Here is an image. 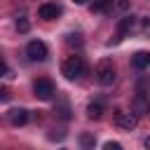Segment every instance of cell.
Instances as JSON below:
<instances>
[{
  "label": "cell",
  "mask_w": 150,
  "mask_h": 150,
  "mask_svg": "<svg viewBox=\"0 0 150 150\" xmlns=\"http://www.w3.org/2000/svg\"><path fill=\"white\" fill-rule=\"evenodd\" d=\"M94 75H96L98 84H103V87L112 84V80H115V63H112V59H101L96 63V68H94Z\"/></svg>",
  "instance_id": "1"
},
{
  "label": "cell",
  "mask_w": 150,
  "mask_h": 150,
  "mask_svg": "<svg viewBox=\"0 0 150 150\" xmlns=\"http://www.w3.org/2000/svg\"><path fill=\"white\" fill-rule=\"evenodd\" d=\"M61 73H63L68 80L82 77V73H84V61H82V56H68V59L63 61V66H61Z\"/></svg>",
  "instance_id": "2"
},
{
  "label": "cell",
  "mask_w": 150,
  "mask_h": 150,
  "mask_svg": "<svg viewBox=\"0 0 150 150\" xmlns=\"http://www.w3.org/2000/svg\"><path fill=\"white\" fill-rule=\"evenodd\" d=\"M33 94H35V98H40V101H52V96L56 94L54 82H52L49 77L35 80V82H33Z\"/></svg>",
  "instance_id": "3"
},
{
  "label": "cell",
  "mask_w": 150,
  "mask_h": 150,
  "mask_svg": "<svg viewBox=\"0 0 150 150\" xmlns=\"http://www.w3.org/2000/svg\"><path fill=\"white\" fill-rule=\"evenodd\" d=\"M112 122L120 127V129H134L136 124H138V117H136V112H127V110H122V108H117L115 112H112Z\"/></svg>",
  "instance_id": "4"
},
{
  "label": "cell",
  "mask_w": 150,
  "mask_h": 150,
  "mask_svg": "<svg viewBox=\"0 0 150 150\" xmlns=\"http://www.w3.org/2000/svg\"><path fill=\"white\" fill-rule=\"evenodd\" d=\"M47 45L42 42V40H30L28 45H26V56L30 59V61H45L47 59Z\"/></svg>",
  "instance_id": "5"
},
{
  "label": "cell",
  "mask_w": 150,
  "mask_h": 150,
  "mask_svg": "<svg viewBox=\"0 0 150 150\" xmlns=\"http://www.w3.org/2000/svg\"><path fill=\"white\" fill-rule=\"evenodd\" d=\"M59 14H61V7H59L56 2H42V5L38 7V16L45 19V21H52V19H56Z\"/></svg>",
  "instance_id": "6"
},
{
  "label": "cell",
  "mask_w": 150,
  "mask_h": 150,
  "mask_svg": "<svg viewBox=\"0 0 150 150\" xmlns=\"http://www.w3.org/2000/svg\"><path fill=\"white\" fill-rule=\"evenodd\" d=\"M7 117H9V122H12L14 127H23V124L28 122V110H26V108H12V110L7 112Z\"/></svg>",
  "instance_id": "7"
},
{
  "label": "cell",
  "mask_w": 150,
  "mask_h": 150,
  "mask_svg": "<svg viewBox=\"0 0 150 150\" xmlns=\"http://www.w3.org/2000/svg\"><path fill=\"white\" fill-rule=\"evenodd\" d=\"M131 66H134L136 70H145V68L150 66V52H145V49L136 52V54L131 56Z\"/></svg>",
  "instance_id": "8"
},
{
  "label": "cell",
  "mask_w": 150,
  "mask_h": 150,
  "mask_svg": "<svg viewBox=\"0 0 150 150\" xmlns=\"http://www.w3.org/2000/svg\"><path fill=\"white\" fill-rule=\"evenodd\" d=\"M131 26H134V19H131V16H124V19L117 23V35H115L110 42H120V40H122V38H124V35L131 30Z\"/></svg>",
  "instance_id": "9"
},
{
  "label": "cell",
  "mask_w": 150,
  "mask_h": 150,
  "mask_svg": "<svg viewBox=\"0 0 150 150\" xmlns=\"http://www.w3.org/2000/svg\"><path fill=\"white\" fill-rule=\"evenodd\" d=\"M112 7H115L112 0H94V2H91V12H96V14H105V12H110Z\"/></svg>",
  "instance_id": "10"
},
{
  "label": "cell",
  "mask_w": 150,
  "mask_h": 150,
  "mask_svg": "<svg viewBox=\"0 0 150 150\" xmlns=\"http://www.w3.org/2000/svg\"><path fill=\"white\" fill-rule=\"evenodd\" d=\"M134 110H136V115H141V112H150V103L145 101V96H136V101H134Z\"/></svg>",
  "instance_id": "11"
},
{
  "label": "cell",
  "mask_w": 150,
  "mask_h": 150,
  "mask_svg": "<svg viewBox=\"0 0 150 150\" xmlns=\"http://www.w3.org/2000/svg\"><path fill=\"white\" fill-rule=\"evenodd\" d=\"M87 115H89L91 120H98V117L103 115V105H101V103H89V105H87Z\"/></svg>",
  "instance_id": "12"
},
{
  "label": "cell",
  "mask_w": 150,
  "mask_h": 150,
  "mask_svg": "<svg viewBox=\"0 0 150 150\" xmlns=\"http://www.w3.org/2000/svg\"><path fill=\"white\" fill-rule=\"evenodd\" d=\"M80 145H82L84 150H91V148L96 145V138H94L91 134H80Z\"/></svg>",
  "instance_id": "13"
},
{
  "label": "cell",
  "mask_w": 150,
  "mask_h": 150,
  "mask_svg": "<svg viewBox=\"0 0 150 150\" xmlns=\"http://www.w3.org/2000/svg\"><path fill=\"white\" fill-rule=\"evenodd\" d=\"M148 89H150V77H141V80L136 82V94L145 96V94H148Z\"/></svg>",
  "instance_id": "14"
},
{
  "label": "cell",
  "mask_w": 150,
  "mask_h": 150,
  "mask_svg": "<svg viewBox=\"0 0 150 150\" xmlns=\"http://www.w3.org/2000/svg\"><path fill=\"white\" fill-rule=\"evenodd\" d=\"M28 28H30V21H28L26 16H19V19H16V30H19V33H28Z\"/></svg>",
  "instance_id": "15"
},
{
  "label": "cell",
  "mask_w": 150,
  "mask_h": 150,
  "mask_svg": "<svg viewBox=\"0 0 150 150\" xmlns=\"http://www.w3.org/2000/svg\"><path fill=\"white\" fill-rule=\"evenodd\" d=\"M115 7H117L120 12H127V9L131 7V2H129V0H117V2H115Z\"/></svg>",
  "instance_id": "16"
},
{
  "label": "cell",
  "mask_w": 150,
  "mask_h": 150,
  "mask_svg": "<svg viewBox=\"0 0 150 150\" xmlns=\"http://www.w3.org/2000/svg\"><path fill=\"white\" fill-rule=\"evenodd\" d=\"M9 98H12V91L5 89V87H0V101H9Z\"/></svg>",
  "instance_id": "17"
},
{
  "label": "cell",
  "mask_w": 150,
  "mask_h": 150,
  "mask_svg": "<svg viewBox=\"0 0 150 150\" xmlns=\"http://www.w3.org/2000/svg\"><path fill=\"white\" fill-rule=\"evenodd\" d=\"M68 45H82V40H80V35H68Z\"/></svg>",
  "instance_id": "18"
},
{
  "label": "cell",
  "mask_w": 150,
  "mask_h": 150,
  "mask_svg": "<svg viewBox=\"0 0 150 150\" xmlns=\"http://www.w3.org/2000/svg\"><path fill=\"white\" fill-rule=\"evenodd\" d=\"M103 148H105V150H120L122 145H120V143H115V141H108V143H105Z\"/></svg>",
  "instance_id": "19"
},
{
  "label": "cell",
  "mask_w": 150,
  "mask_h": 150,
  "mask_svg": "<svg viewBox=\"0 0 150 150\" xmlns=\"http://www.w3.org/2000/svg\"><path fill=\"white\" fill-rule=\"evenodd\" d=\"M2 75H9V70H7V63L0 59V77H2Z\"/></svg>",
  "instance_id": "20"
},
{
  "label": "cell",
  "mask_w": 150,
  "mask_h": 150,
  "mask_svg": "<svg viewBox=\"0 0 150 150\" xmlns=\"http://www.w3.org/2000/svg\"><path fill=\"white\" fill-rule=\"evenodd\" d=\"M143 143H145V148H148V150H150V136H148V138H145V141H143Z\"/></svg>",
  "instance_id": "21"
},
{
  "label": "cell",
  "mask_w": 150,
  "mask_h": 150,
  "mask_svg": "<svg viewBox=\"0 0 150 150\" xmlns=\"http://www.w3.org/2000/svg\"><path fill=\"white\" fill-rule=\"evenodd\" d=\"M73 2H77V5H84V2H87V0H73Z\"/></svg>",
  "instance_id": "22"
}]
</instances>
